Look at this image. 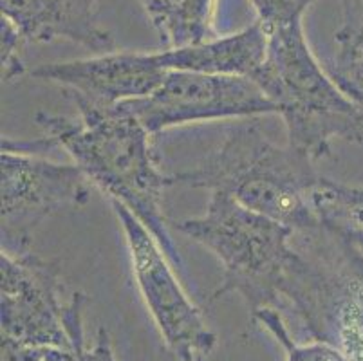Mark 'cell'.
Returning <instances> with one entry per match:
<instances>
[{
    "mask_svg": "<svg viewBox=\"0 0 363 361\" xmlns=\"http://www.w3.org/2000/svg\"><path fill=\"white\" fill-rule=\"evenodd\" d=\"M320 179L308 155L275 145L257 123L232 125L192 168L174 174L176 184L226 194L303 235L322 228L313 206Z\"/></svg>",
    "mask_w": 363,
    "mask_h": 361,
    "instance_id": "obj_3",
    "label": "cell"
},
{
    "mask_svg": "<svg viewBox=\"0 0 363 361\" xmlns=\"http://www.w3.org/2000/svg\"><path fill=\"white\" fill-rule=\"evenodd\" d=\"M168 71L156 60V52H104L100 56L69 62L42 64L31 76L52 82L65 96L98 107H116L156 91Z\"/></svg>",
    "mask_w": 363,
    "mask_h": 361,
    "instance_id": "obj_9",
    "label": "cell"
},
{
    "mask_svg": "<svg viewBox=\"0 0 363 361\" xmlns=\"http://www.w3.org/2000/svg\"><path fill=\"white\" fill-rule=\"evenodd\" d=\"M101 0H0L2 16L18 28L28 44L69 40L98 52H112L114 40L100 26Z\"/></svg>",
    "mask_w": 363,
    "mask_h": 361,
    "instance_id": "obj_10",
    "label": "cell"
},
{
    "mask_svg": "<svg viewBox=\"0 0 363 361\" xmlns=\"http://www.w3.org/2000/svg\"><path fill=\"white\" fill-rule=\"evenodd\" d=\"M177 230L212 251L223 266V280L212 300L239 293L252 311L291 309L311 258L293 248L295 230L213 191L206 211L186 218Z\"/></svg>",
    "mask_w": 363,
    "mask_h": 361,
    "instance_id": "obj_2",
    "label": "cell"
},
{
    "mask_svg": "<svg viewBox=\"0 0 363 361\" xmlns=\"http://www.w3.org/2000/svg\"><path fill=\"white\" fill-rule=\"evenodd\" d=\"M150 134L188 123L277 114L273 101L247 76L168 71L156 91L120 104Z\"/></svg>",
    "mask_w": 363,
    "mask_h": 361,
    "instance_id": "obj_7",
    "label": "cell"
},
{
    "mask_svg": "<svg viewBox=\"0 0 363 361\" xmlns=\"http://www.w3.org/2000/svg\"><path fill=\"white\" fill-rule=\"evenodd\" d=\"M266 31L289 24L303 16V11L316 0H250Z\"/></svg>",
    "mask_w": 363,
    "mask_h": 361,
    "instance_id": "obj_16",
    "label": "cell"
},
{
    "mask_svg": "<svg viewBox=\"0 0 363 361\" xmlns=\"http://www.w3.org/2000/svg\"><path fill=\"white\" fill-rule=\"evenodd\" d=\"M328 71L336 85L363 109V49L343 62H333Z\"/></svg>",
    "mask_w": 363,
    "mask_h": 361,
    "instance_id": "obj_18",
    "label": "cell"
},
{
    "mask_svg": "<svg viewBox=\"0 0 363 361\" xmlns=\"http://www.w3.org/2000/svg\"><path fill=\"white\" fill-rule=\"evenodd\" d=\"M87 298L82 293H72L69 298L67 314H65V327L71 338L72 350L78 354L80 361H118L112 349L111 336L104 327L98 329L94 343L87 345L84 329V309Z\"/></svg>",
    "mask_w": 363,
    "mask_h": 361,
    "instance_id": "obj_14",
    "label": "cell"
},
{
    "mask_svg": "<svg viewBox=\"0 0 363 361\" xmlns=\"http://www.w3.org/2000/svg\"><path fill=\"white\" fill-rule=\"evenodd\" d=\"M266 33V58L252 79L282 116L289 147L316 163L335 141L363 145V109L318 64L302 18Z\"/></svg>",
    "mask_w": 363,
    "mask_h": 361,
    "instance_id": "obj_4",
    "label": "cell"
},
{
    "mask_svg": "<svg viewBox=\"0 0 363 361\" xmlns=\"http://www.w3.org/2000/svg\"><path fill=\"white\" fill-rule=\"evenodd\" d=\"M0 33H2V79L9 84L26 72L22 49L28 42L18 31V28L6 16H2Z\"/></svg>",
    "mask_w": 363,
    "mask_h": 361,
    "instance_id": "obj_17",
    "label": "cell"
},
{
    "mask_svg": "<svg viewBox=\"0 0 363 361\" xmlns=\"http://www.w3.org/2000/svg\"><path fill=\"white\" fill-rule=\"evenodd\" d=\"M322 226H325L331 233H335L363 264V231L347 226H331V224H322Z\"/></svg>",
    "mask_w": 363,
    "mask_h": 361,
    "instance_id": "obj_21",
    "label": "cell"
},
{
    "mask_svg": "<svg viewBox=\"0 0 363 361\" xmlns=\"http://www.w3.org/2000/svg\"><path fill=\"white\" fill-rule=\"evenodd\" d=\"M313 206L322 224L363 231V187H347L322 177L313 194Z\"/></svg>",
    "mask_w": 363,
    "mask_h": 361,
    "instance_id": "obj_12",
    "label": "cell"
},
{
    "mask_svg": "<svg viewBox=\"0 0 363 361\" xmlns=\"http://www.w3.org/2000/svg\"><path fill=\"white\" fill-rule=\"evenodd\" d=\"M125 233L132 273L152 320L160 329L167 352L176 361H208L217 336L203 313L184 293L156 237L140 218L116 201H108Z\"/></svg>",
    "mask_w": 363,
    "mask_h": 361,
    "instance_id": "obj_5",
    "label": "cell"
},
{
    "mask_svg": "<svg viewBox=\"0 0 363 361\" xmlns=\"http://www.w3.org/2000/svg\"><path fill=\"white\" fill-rule=\"evenodd\" d=\"M2 228L4 253H29L45 218L64 208L85 206L91 188L76 165L55 163L31 152L2 148Z\"/></svg>",
    "mask_w": 363,
    "mask_h": 361,
    "instance_id": "obj_6",
    "label": "cell"
},
{
    "mask_svg": "<svg viewBox=\"0 0 363 361\" xmlns=\"http://www.w3.org/2000/svg\"><path fill=\"white\" fill-rule=\"evenodd\" d=\"M342 26L336 31L338 51L333 62H343L363 49V0H340Z\"/></svg>",
    "mask_w": 363,
    "mask_h": 361,
    "instance_id": "obj_15",
    "label": "cell"
},
{
    "mask_svg": "<svg viewBox=\"0 0 363 361\" xmlns=\"http://www.w3.org/2000/svg\"><path fill=\"white\" fill-rule=\"evenodd\" d=\"M266 48L267 33L257 20L233 35L217 36L203 44L164 49L156 52V60L164 71L252 78L266 58Z\"/></svg>",
    "mask_w": 363,
    "mask_h": 361,
    "instance_id": "obj_11",
    "label": "cell"
},
{
    "mask_svg": "<svg viewBox=\"0 0 363 361\" xmlns=\"http://www.w3.org/2000/svg\"><path fill=\"white\" fill-rule=\"evenodd\" d=\"M141 4L150 16L161 42H164L174 28V22L183 8L184 0H141Z\"/></svg>",
    "mask_w": 363,
    "mask_h": 361,
    "instance_id": "obj_20",
    "label": "cell"
},
{
    "mask_svg": "<svg viewBox=\"0 0 363 361\" xmlns=\"http://www.w3.org/2000/svg\"><path fill=\"white\" fill-rule=\"evenodd\" d=\"M72 104L80 119L40 111L35 123L55 147L71 155L108 201L123 204L140 218L174 266L183 267L164 213V191L176 183L174 175L160 170L150 132L120 105L98 107L82 99Z\"/></svg>",
    "mask_w": 363,
    "mask_h": 361,
    "instance_id": "obj_1",
    "label": "cell"
},
{
    "mask_svg": "<svg viewBox=\"0 0 363 361\" xmlns=\"http://www.w3.org/2000/svg\"><path fill=\"white\" fill-rule=\"evenodd\" d=\"M58 262L35 253H0V331L2 340L22 345L72 349L65 327L69 302Z\"/></svg>",
    "mask_w": 363,
    "mask_h": 361,
    "instance_id": "obj_8",
    "label": "cell"
},
{
    "mask_svg": "<svg viewBox=\"0 0 363 361\" xmlns=\"http://www.w3.org/2000/svg\"><path fill=\"white\" fill-rule=\"evenodd\" d=\"M167 356H168V357H167V360H164V361H176V360H174V357L170 356V354H167Z\"/></svg>",
    "mask_w": 363,
    "mask_h": 361,
    "instance_id": "obj_22",
    "label": "cell"
},
{
    "mask_svg": "<svg viewBox=\"0 0 363 361\" xmlns=\"http://www.w3.org/2000/svg\"><path fill=\"white\" fill-rule=\"evenodd\" d=\"M252 320L262 326L282 345L286 361H347V357L343 356L335 345L322 342V340H315L311 343H296L284 323L282 314L273 307L257 311Z\"/></svg>",
    "mask_w": 363,
    "mask_h": 361,
    "instance_id": "obj_13",
    "label": "cell"
},
{
    "mask_svg": "<svg viewBox=\"0 0 363 361\" xmlns=\"http://www.w3.org/2000/svg\"><path fill=\"white\" fill-rule=\"evenodd\" d=\"M0 361H80L72 349L48 345H22L11 340H2Z\"/></svg>",
    "mask_w": 363,
    "mask_h": 361,
    "instance_id": "obj_19",
    "label": "cell"
}]
</instances>
